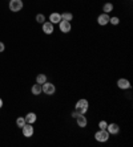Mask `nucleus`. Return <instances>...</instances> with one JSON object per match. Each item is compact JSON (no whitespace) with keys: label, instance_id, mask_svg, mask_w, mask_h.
Segmentation results:
<instances>
[{"label":"nucleus","instance_id":"obj_1","mask_svg":"<svg viewBox=\"0 0 133 147\" xmlns=\"http://www.w3.org/2000/svg\"><path fill=\"white\" fill-rule=\"evenodd\" d=\"M88 106H89V103L87 99H78L77 102H76L75 110L78 114H83V115H84V114L88 111Z\"/></svg>","mask_w":133,"mask_h":147},{"label":"nucleus","instance_id":"obj_2","mask_svg":"<svg viewBox=\"0 0 133 147\" xmlns=\"http://www.w3.org/2000/svg\"><path fill=\"white\" fill-rule=\"evenodd\" d=\"M95 138L97 142H106V140L109 139V133L106 131V129H100V130L95 134Z\"/></svg>","mask_w":133,"mask_h":147},{"label":"nucleus","instance_id":"obj_3","mask_svg":"<svg viewBox=\"0 0 133 147\" xmlns=\"http://www.w3.org/2000/svg\"><path fill=\"white\" fill-rule=\"evenodd\" d=\"M23 0H10V4H8V7H10V11L12 12H19V11L23 9Z\"/></svg>","mask_w":133,"mask_h":147},{"label":"nucleus","instance_id":"obj_4","mask_svg":"<svg viewBox=\"0 0 133 147\" xmlns=\"http://www.w3.org/2000/svg\"><path fill=\"white\" fill-rule=\"evenodd\" d=\"M41 89H43V93L47 94V96H52V94L56 92L55 85L51 84V82H44V84L41 85Z\"/></svg>","mask_w":133,"mask_h":147},{"label":"nucleus","instance_id":"obj_5","mask_svg":"<svg viewBox=\"0 0 133 147\" xmlns=\"http://www.w3.org/2000/svg\"><path fill=\"white\" fill-rule=\"evenodd\" d=\"M21 130H23V135H24V137L29 138V137H32V135H33V127H32L31 123H25V125L21 127Z\"/></svg>","mask_w":133,"mask_h":147},{"label":"nucleus","instance_id":"obj_6","mask_svg":"<svg viewBox=\"0 0 133 147\" xmlns=\"http://www.w3.org/2000/svg\"><path fill=\"white\" fill-rule=\"evenodd\" d=\"M59 28H60V31L63 32V33H68V32H71V21H64L61 20L60 23H59Z\"/></svg>","mask_w":133,"mask_h":147},{"label":"nucleus","instance_id":"obj_7","mask_svg":"<svg viewBox=\"0 0 133 147\" xmlns=\"http://www.w3.org/2000/svg\"><path fill=\"white\" fill-rule=\"evenodd\" d=\"M43 32L45 34H52L53 33V24L51 21H44L43 23Z\"/></svg>","mask_w":133,"mask_h":147},{"label":"nucleus","instance_id":"obj_8","mask_svg":"<svg viewBox=\"0 0 133 147\" xmlns=\"http://www.w3.org/2000/svg\"><path fill=\"white\" fill-rule=\"evenodd\" d=\"M109 19L110 17L108 16V13H101L99 17H97V23H99V25H106V24H109Z\"/></svg>","mask_w":133,"mask_h":147},{"label":"nucleus","instance_id":"obj_9","mask_svg":"<svg viewBox=\"0 0 133 147\" xmlns=\"http://www.w3.org/2000/svg\"><path fill=\"white\" fill-rule=\"evenodd\" d=\"M117 86H119L120 89H123V90L130 89V82L128 81V80H125V78H120L119 81H117Z\"/></svg>","mask_w":133,"mask_h":147},{"label":"nucleus","instance_id":"obj_10","mask_svg":"<svg viewBox=\"0 0 133 147\" xmlns=\"http://www.w3.org/2000/svg\"><path fill=\"white\" fill-rule=\"evenodd\" d=\"M49 21H51L52 24H59V23L61 21V15L57 13V12H53V13H51V16H49Z\"/></svg>","mask_w":133,"mask_h":147},{"label":"nucleus","instance_id":"obj_11","mask_svg":"<svg viewBox=\"0 0 133 147\" xmlns=\"http://www.w3.org/2000/svg\"><path fill=\"white\" fill-rule=\"evenodd\" d=\"M106 131L109 134H117L120 131V127L117 123H110V125H108L106 126Z\"/></svg>","mask_w":133,"mask_h":147},{"label":"nucleus","instance_id":"obj_12","mask_svg":"<svg viewBox=\"0 0 133 147\" xmlns=\"http://www.w3.org/2000/svg\"><path fill=\"white\" fill-rule=\"evenodd\" d=\"M76 121H77V126L78 127H83V129L88 125V121H87V118L84 115H78L77 118H76Z\"/></svg>","mask_w":133,"mask_h":147},{"label":"nucleus","instance_id":"obj_13","mask_svg":"<svg viewBox=\"0 0 133 147\" xmlns=\"http://www.w3.org/2000/svg\"><path fill=\"white\" fill-rule=\"evenodd\" d=\"M31 92H32V94H33V96H40L41 93H43V89H41V85L36 82V84H35V85L32 86Z\"/></svg>","mask_w":133,"mask_h":147},{"label":"nucleus","instance_id":"obj_14","mask_svg":"<svg viewBox=\"0 0 133 147\" xmlns=\"http://www.w3.org/2000/svg\"><path fill=\"white\" fill-rule=\"evenodd\" d=\"M24 119H25V123H35L36 122V114L35 113H28L27 115L24 117Z\"/></svg>","mask_w":133,"mask_h":147},{"label":"nucleus","instance_id":"obj_15","mask_svg":"<svg viewBox=\"0 0 133 147\" xmlns=\"http://www.w3.org/2000/svg\"><path fill=\"white\" fill-rule=\"evenodd\" d=\"M102 11H104V13H109L113 11V4L112 3H105L102 5Z\"/></svg>","mask_w":133,"mask_h":147},{"label":"nucleus","instance_id":"obj_16","mask_svg":"<svg viewBox=\"0 0 133 147\" xmlns=\"http://www.w3.org/2000/svg\"><path fill=\"white\" fill-rule=\"evenodd\" d=\"M36 82H38V84H40V85H43V84H44V82H47V76L45 74H38L36 76Z\"/></svg>","mask_w":133,"mask_h":147},{"label":"nucleus","instance_id":"obj_17","mask_svg":"<svg viewBox=\"0 0 133 147\" xmlns=\"http://www.w3.org/2000/svg\"><path fill=\"white\" fill-rule=\"evenodd\" d=\"M72 19H73V15H72L71 12H64V13H61V20L72 21Z\"/></svg>","mask_w":133,"mask_h":147},{"label":"nucleus","instance_id":"obj_18","mask_svg":"<svg viewBox=\"0 0 133 147\" xmlns=\"http://www.w3.org/2000/svg\"><path fill=\"white\" fill-rule=\"evenodd\" d=\"M16 125H17V127H20L21 129V127L25 125V119H24L23 117H19V118L16 119Z\"/></svg>","mask_w":133,"mask_h":147},{"label":"nucleus","instance_id":"obj_19","mask_svg":"<svg viewBox=\"0 0 133 147\" xmlns=\"http://www.w3.org/2000/svg\"><path fill=\"white\" fill-rule=\"evenodd\" d=\"M36 21H38V23H40V24H43V23L45 21V16L43 13H39L38 16H36Z\"/></svg>","mask_w":133,"mask_h":147},{"label":"nucleus","instance_id":"obj_20","mask_svg":"<svg viewBox=\"0 0 133 147\" xmlns=\"http://www.w3.org/2000/svg\"><path fill=\"white\" fill-rule=\"evenodd\" d=\"M109 23H110V24H113V25H117L120 23V19H119V17H110Z\"/></svg>","mask_w":133,"mask_h":147},{"label":"nucleus","instance_id":"obj_21","mask_svg":"<svg viewBox=\"0 0 133 147\" xmlns=\"http://www.w3.org/2000/svg\"><path fill=\"white\" fill-rule=\"evenodd\" d=\"M106 126H108V123H106L105 121H101V122L99 123V127H100V129H106Z\"/></svg>","mask_w":133,"mask_h":147},{"label":"nucleus","instance_id":"obj_22","mask_svg":"<svg viewBox=\"0 0 133 147\" xmlns=\"http://www.w3.org/2000/svg\"><path fill=\"white\" fill-rule=\"evenodd\" d=\"M78 115H83V114H78L77 111H76V110H75V111H72V114H71V117H72V118H77Z\"/></svg>","mask_w":133,"mask_h":147},{"label":"nucleus","instance_id":"obj_23","mask_svg":"<svg viewBox=\"0 0 133 147\" xmlns=\"http://www.w3.org/2000/svg\"><path fill=\"white\" fill-rule=\"evenodd\" d=\"M4 49H5V45H4L3 42H1V41H0V52H3Z\"/></svg>","mask_w":133,"mask_h":147},{"label":"nucleus","instance_id":"obj_24","mask_svg":"<svg viewBox=\"0 0 133 147\" xmlns=\"http://www.w3.org/2000/svg\"><path fill=\"white\" fill-rule=\"evenodd\" d=\"M1 107H3V99L0 98V109H1Z\"/></svg>","mask_w":133,"mask_h":147}]
</instances>
